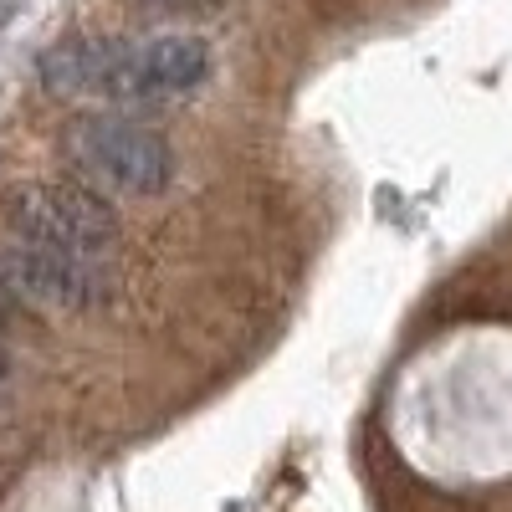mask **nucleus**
Masks as SVG:
<instances>
[{"label": "nucleus", "instance_id": "1", "mask_svg": "<svg viewBox=\"0 0 512 512\" xmlns=\"http://www.w3.org/2000/svg\"><path fill=\"white\" fill-rule=\"evenodd\" d=\"M52 93H98L118 103L180 98L210 77V41L200 36H154V41H62L41 57Z\"/></svg>", "mask_w": 512, "mask_h": 512}, {"label": "nucleus", "instance_id": "2", "mask_svg": "<svg viewBox=\"0 0 512 512\" xmlns=\"http://www.w3.org/2000/svg\"><path fill=\"white\" fill-rule=\"evenodd\" d=\"M67 159L82 180L103 195H159L175 180V149L159 128L118 118V113H93L77 118L62 139Z\"/></svg>", "mask_w": 512, "mask_h": 512}, {"label": "nucleus", "instance_id": "3", "mask_svg": "<svg viewBox=\"0 0 512 512\" xmlns=\"http://www.w3.org/2000/svg\"><path fill=\"white\" fill-rule=\"evenodd\" d=\"M6 226L21 241L67 246V251H108L118 241V210L88 180H21L6 190Z\"/></svg>", "mask_w": 512, "mask_h": 512}, {"label": "nucleus", "instance_id": "4", "mask_svg": "<svg viewBox=\"0 0 512 512\" xmlns=\"http://www.w3.org/2000/svg\"><path fill=\"white\" fill-rule=\"evenodd\" d=\"M0 282L21 303L57 308V313H103L118 297V282L98 267V256L41 246V241H16L0 251Z\"/></svg>", "mask_w": 512, "mask_h": 512}, {"label": "nucleus", "instance_id": "5", "mask_svg": "<svg viewBox=\"0 0 512 512\" xmlns=\"http://www.w3.org/2000/svg\"><path fill=\"white\" fill-rule=\"evenodd\" d=\"M16 318H21V297H16L6 282H0V338L16 328Z\"/></svg>", "mask_w": 512, "mask_h": 512}]
</instances>
